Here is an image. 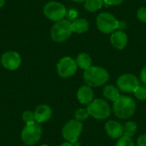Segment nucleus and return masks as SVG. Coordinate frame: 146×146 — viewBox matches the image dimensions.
I'll list each match as a JSON object with an SVG mask.
<instances>
[{
  "instance_id": "412c9836",
  "label": "nucleus",
  "mask_w": 146,
  "mask_h": 146,
  "mask_svg": "<svg viewBox=\"0 0 146 146\" xmlns=\"http://www.w3.org/2000/svg\"><path fill=\"white\" fill-rule=\"evenodd\" d=\"M89 115H89V112H88L87 109H78L75 111V114H74L75 120H77L79 121H86V119H88Z\"/></svg>"
},
{
  "instance_id": "cd10ccee",
  "label": "nucleus",
  "mask_w": 146,
  "mask_h": 146,
  "mask_svg": "<svg viewBox=\"0 0 146 146\" xmlns=\"http://www.w3.org/2000/svg\"><path fill=\"white\" fill-rule=\"evenodd\" d=\"M140 80L141 81L146 85V67H145L140 73Z\"/></svg>"
},
{
  "instance_id": "f3484780",
  "label": "nucleus",
  "mask_w": 146,
  "mask_h": 146,
  "mask_svg": "<svg viewBox=\"0 0 146 146\" xmlns=\"http://www.w3.org/2000/svg\"><path fill=\"white\" fill-rule=\"evenodd\" d=\"M72 24V30L76 33H86L89 29V23L86 19H75Z\"/></svg>"
},
{
  "instance_id": "f8f14e48",
  "label": "nucleus",
  "mask_w": 146,
  "mask_h": 146,
  "mask_svg": "<svg viewBox=\"0 0 146 146\" xmlns=\"http://www.w3.org/2000/svg\"><path fill=\"white\" fill-rule=\"evenodd\" d=\"M105 131L112 139H120L124 135V127L117 121H109L105 124Z\"/></svg>"
},
{
  "instance_id": "aec40b11",
  "label": "nucleus",
  "mask_w": 146,
  "mask_h": 146,
  "mask_svg": "<svg viewBox=\"0 0 146 146\" xmlns=\"http://www.w3.org/2000/svg\"><path fill=\"white\" fill-rule=\"evenodd\" d=\"M123 127H124V135L123 136H126L128 138H132L133 136H134L137 132V129H138L137 124L134 121H131L126 122V124Z\"/></svg>"
},
{
  "instance_id": "9d476101",
  "label": "nucleus",
  "mask_w": 146,
  "mask_h": 146,
  "mask_svg": "<svg viewBox=\"0 0 146 146\" xmlns=\"http://www.w3.org/2000/svg\"><path fill=\"white\" fill-rule=\"evenodd\" d=\"M117 88L123 92H133L139 86L138 78L132 74H125L121 75L116 81Z\"/></svg>"
},
{
  "instance_id": "c756f323",
  "label": "nucleus",
  "mask_w": 146,
  "mask_h": 146,
  "mask_svg": "<svg viewBox=\"0 0 146 146\" xmlns=\"http://www.w3.org/2000/svg\"><path fill=\"white\" fill-rule=\"evenodd\" d=\"M5 3V0H0V8L3 7Z\"/></svg>"
},
{
  "instance_id": "a878e982",
  "label": "nucleus",
  "mask_w": 146,
  "mask_h": 146,
  "mask_svg": "<svg viewBox=\"0 0 146 146\" xmlns=\"http://www.w3.org/2000/svg\"><path fill=\"white\" fill-rule=\"evenodd\" d=\"M137 146H146V133L141 134L137 139Z\"/></svg>"
},
{
  "instance_id": "9b49d317",
  "label": "nucleus",
  "mask_w": 146,
  "mask_h": 146,
  "mask_svg": "<svg viewBox=\"0 0 146 146\" xmlns=\"http://www.w3.org/2000/svg\"><path fill=\"white\" fill-rule=\"evenodd\" d=\"M21 63V57L20 54L14 50H9L4 52L1 56V64L2 66L8 70H15L17 69Z\"/></svg>"
},
{
  "instance_id": "0eeeda50",
  "label": "nucleus",
  "mask_w": 146,
  "mask_h": 146,
  "mask_svg": "<svg viewBox=\"0 0 146 146\" xmlns=\"http://www.w3.org/2000/svg\"><path fill=\"white\" fill-rule=\"evenodd\" d=\"M96 22L98 30L106 34L114 33L119 27L118 20L113 15L107 12L99 14L97 17Z\"/></svg>"
},
{
  "instance_id": "a211bd4d",
  "label": "nucleus",
  "mask_w": 146,
  "mask_h": 146,
  "mask_svg": "<svg viewBox=\"0 0 146 146\" xmlns=\"http://www.w3.org/2000/svg\"><path fill=\"white\" fill-rule=\"evenodd\" d=\"M77 66L84 70H86L92 66V57L87 53H80L76 58Z\"/></svg>"
},
{
  "instance_id": "393cba45",
  "label": "nucleus",
  "mask_w": 146,
  "mask_h": 146,
  "mask_svg": "<svg viewBox=\"0 0 146 146\" xmlns=\"http://www.w3.org/2000/svg\"><path fill=\"white\" fill-rule=\"evenodd\" d=\"M137 17L138 19L142 21V22H145L146 23V7H141L138 12H137Z\"/></svg>"
},
{
  "instance_id": "dca6fc26",
  "label": "nucleus",
  "mask_w": 146,
  "mask_h": 146,
  "mask_svg": "<svg viewBox=\"0 0 146 146\" xmlns=\"http://www.w3.org/2000/svg\"><path fill=\"white\" fill-rule=\"evenodd\" d=\"M103 95L105 98L115 102L121 95L119 89L113 85H107L103 90Z\"/></svg>"
},
{
  "instance_id": "c85d7f7f",
  "label": "nucleus",
  "mask_w": 146,
  "mask_h": 146,
  "mask_svg": "<svg viewBox=\"0 0 146 146\" xmlns=\"http://www.w3.org/2000/svg\"><path fill=\"white\" fill-rule=\"evenodd\" d=\"M60 146H74L71 143H69V142H65V143H62V145Z\"/></svg>"
},
{
  "instance_id": "7ed1b4c3",
  "label": "nucleus",
  "mask_w": 146,
  "mask_h": 146,
  "mask_svg": "<svg viewBox=\"0 0 146 146\" xmlns=\"http://www.w3.org/2000/svg\"><path fill=\"white\" fill-rule=\"evenodd\" d=\"M83 130V124L77 120H70L62 127V134L67 142L71 143L74 146H80L78 139Z\"/></svg>"
},
{
  "instance_id": "1a4fd4ad",
  "label": "nucleus",
  "mask_w": 146,
  "mask_h": 146,
  "mask_svg": "<svg viewBox=\"0 0 146 146\" xmlns=\"http://www.w3.org/2000/svg\"><path fill=\"white\" fill-rule=\"evenodd\" d=\"M78 66L76 61L70 56H64L59 60L56 65V71L60 77L69 78L73 76L77 71Z\"/></svg>"
},
{
  "instance_id": "f257e3e1",
  "label": "nucleus",
  "mask_w": 146,
  "mask_h": 146,
  "mask_svg": "<svg viewBox=\"0 0 146 146\" xmlns=\"http://www.w3.org/2000/svg\"><path fill=\"white\" fill-rule=\"evenodd\" d=\"M136 110L134 99L128 96H120L113 104V111L115 116L121 120L131 118Z\"/></svg>"
},
{
  "instance_id": "4be33fe9",
  "label": "nucleus",
  "mask_w": 146,
  "mask_h": 146,
  "mask_svg": "<svg viewBox=\"0 0 146 146\" xmlns=\"http://www.w3.org/2000/svg\"><path fill=\"white\" fill-rule=\"evenodd\" d=\"M22 120L23 121L27 124H31L33 122H36L35 117H34V113L30 111V110H26L22 114Z\"/></svg>"
},
{
  "instance_id": "b1692460",
  "label": "nucleus",
  "mask_w": 146,
  "mask_h": 146,
  "mask_svg": "<svg viewBox=\"0 0 146 146\" xmlns=\"http://www.w3.org/2000/svg\"><path fill=\"white\" fill-rule=\"evenodd\" d=\"M135 97L139 100H145L146 99V88L145 86H139L133 92Z\"/></svg>"
},
{
  "instance_id": "5701e85b",
  "label": "nucleus",
  "mask_w": 146,
  "mask_h": 146,
  "mask_svg": "<svg viewBox=\"0 0 146 146\" xmlns=\"http://www.w3.org/2000/svg\"><path fill=\"white\" fill-rule=\"evenodd\" d=\"M115 146H135V144L131 138L122 136L117 140Z\"/></svg>"
},
{
  "instance_id": "7c9ffc66",
  "label": "nucleus",
  "mask_w": 146,
  "mask_h": 146,
  "mask_svg": "<svg viewBox=\"0 0 146 146\" xmlns=\"http://www.w3.org/2000/svg\"><path fill=\"white\" fill-rule=\"evenodd\" d=\"M73 2H75V3H83V2H86V0H71Z\"/></svg>"
},
{
  "instance_id": "2eb2a0df",
  "label": "nucleus",
  "mask_w": 146,
  "mask_h": 146,
  "mask_svg": "<svg viewBox=\"0 0 146 146\" xmlns=\"http://www.w3.org/2000/svg\"><path fill=\"white\" fill-rule=\"evenodd\" d=\"M127 35L122 31H116L114 32L110 37V43L117 50L124 49L127 44Z\"/></svg>"
},
{
  "instance_id": "6e6552de",
  "label": "nucleus",
  "mask_w": 146,
  "mask_h": 146,
  "mask_svg": "<svg viewBox=\"0 0 146 146\" xmlns=\"http://www.w3.org/2000/svg\"><path fill=\"white\" fill-rule=\"evenodd\" d=\"M44 14L49 20L57 22L65 17L67 9L62 3L56 1H50L44 5Z\"/></svg>"
},
{
  "instance_id": "423d86ee",
  "label": "nucleus",
  "mask_w": 146,
  "mask_h": 146,
  "mask_svg": "<svg viewBox=\"0 0 146 146\" xmlns=\"http://www.w3.org/2000/svg\"><path fill=\"white\" fill-rule=\"evenodd\" d=\"M42 136V128L38 123L33 122L27 124L21 133V139L26 145H33L37 144Z\"/></svg>"
},
{
  "instance_id": "6ab92c4d",
  "label": "nucleus",
  "mask_w": 146,
  "mask_h": 146,
  "mask_svg": "<svg viewBox=\"0 0 146 146\" xmlns=\"http://www.w3.org/2000/svg\"><path fill=\"white\" fill-rule=\"evenodd\" d=\"M104 0H86L85 9L89 12H96L102 8Z\"/></svg>"
},
{
  "instance_id": "ddd939ff",
  "label": "nucleus",
  "mask_w": 146,
  "mask_h": 146,
  "mask_svg": "<svg viewBox=\"0 0 146 146\" xmlns=\"http://www.w3.org/2000/svg\"><path fill=\"white\" fill-rule=\"evenodd\" d=\"M34 117L37 123H44L49 121L52 115V110L50 106L46 104H41L38 106L35 110Z\"/></svg>"
},
{
  "instance_id": "39448f33",
  "label": "nucleus",
  "mask_w": 146,
  "mask_h": 146,
  "mask_svg": "<svg viewBox=\"0 0 146 146\" xmlns=\"http://www.w3.org/2000/svg\"><path fill=\"white\" fill-rule=\"evenodd\" d=\"M89 115L97 120H105L111 114V109L109 104L101 98L93 99L92 103L87 105Z\"/></svg>"
},
{
  "instance_id": "2f4dec72",
  "label": "nucleus",
  "mask_w": 146,
  "mask_h": 146,
  "mask_svg": "<svg viewBox=\"0 0 146 146\" xmlns=\"http://www.w3.org/2000/svg\"><path fill=\"white\" fill-rule=\"evenodd\" d=\"M40 146H50V145H40Z\"/></svg>"
},
{
  "instance_id": "f03ea898",
  "label": "nucleus",
  "mask_w": 146,
  "mask_h": 146,
  "mask_svg": "<svg viewBox=\"0 0 146 146\" xmlns=\"http://www.w3.org/2000/svg\"><path fill=\"white\" fill-rule=\"evenodd\" d=\"M83 78L87 86L91 87H98L109 81L110 74L104 68L91 66L89 68L84 71Z\"/></svg>"
},
{
  "instance_id": "4468645a",
  "label": "nucleus",
  "mask_w": 146,
  "mask_h": 146,
  "mask_svg": "<svg viewBox=\"0 0 146 146\" xmlns=\"http://www.w3.org/2000/svg\"><path fill=\"white\" fill-rule=\"evenodd\" d=\"M94 93L91 86H82L77 92V98L81 104L88 105L93 100Z\"/></svg>"
},
{
  "instance_id": "473e14b6",
  "label": "nucleus",
  "mask_w": 146,
  "mask_h": 146,
  "mask_svg": "<svg viewBox=\"0 0 146 146\" xmlns=\"http://www.w3.org/2000/svg\"><path fill=\"white\" fill-rule=\"evenodd\" d=\"M23 146H29V145H23Z\"/></svg>"
},
{
  "instance_id": "20e7f679",
  "label": "nucleus",
  "mask_w": 146,
  "mask_h": 146,
  "mask_svg": "<svg viewBox=\"0 0 146 146\" xmlns=\"http://www.w3.org/2000/svg\"><path fill=\"white\" fill-rule=\"evenodd\" d=\"M72 24L68 20H61L56 22L50 30V37L54 42L62 43L66 41L72 34Z\"/></svg>"
},
{
  "instance_id": "bb28decb",
  "label": "nucleus",
  "mask_w": 146,
  "mask_h": 146,
  "mask_svg": "<svg viewBox=\"0 0 146 146\" xmlns=\"http://www.w3.org/2000/svg\"><path fill=\"white\" fill-rule=\"evenodd\" d=\"M123 2H124V0H104V3H105V4L112 5V6L119 5L121 3H122Z\"/></svg>"
}]
</instances>
